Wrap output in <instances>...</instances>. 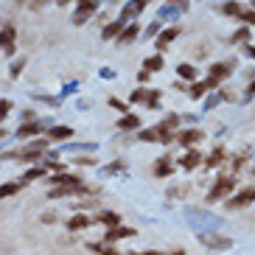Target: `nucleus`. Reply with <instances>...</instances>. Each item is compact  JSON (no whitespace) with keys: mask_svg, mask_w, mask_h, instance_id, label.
<instances>
[{"mask_svg":"<svg viewBox=\"0 0 255 255\" xmlns=\"http://www.w3.org/2000/svg\"><path fill=\"white\" fill-rule=\"evenodd\" d=\"M45 127H48L45 121H28V124H23V127L17 129V137H34V135H39Z\"/></svg>","mask_w":255,"mask_h":255,"instance_id":"nucleus-20","label":"nucleus"},{"mask_svg":"<svg viewBox=\"0 0 255 255\" xmlns=\"http://www.w3.org/2000/svg\"><path fill=\"white\" fill-rule=\"evenodd\" d=\"M96 205H98L96 199H84V202H73V208L76 210H87V208H96Z\"/></svg>","mask_w":255,"mask_h":255,"instance_id":"nucleus-49","label":"nucleus"},{"mask_svg":"<svg viewBox=\"0 0 255 255\" xmlns=\"http://www.w3.org/2000/svg\"><path fill=\"white\" fill-rule=\"evenodd\" d=\"M20 188H23V182H3L0 185V199H8V196L20 194Z\"/></svg>","mask_w":255,"mask_h":255,"instance_id":"nucleus-34","label":"nucleus"},{"mask_svg":"<svg viewBox=\"0 0 255 255\" xmlns=\"http://www.w3.org/2000/svg\"><path fill=\"white\" fill-rule=\"evenodd\" d=\"M20 3H25V0H20Z\"/></svg>","mask_w":255,"mask_h":255,"instance_id":"nucleus-62","label":"nucleus"},{"mask_svg":"<svg viewBox=\"0 0 255 255\" xmlns=\"http://www.w3.org/2000/svg\"><path fill=\"white\" fill-rule=\"evenodd\" d=\"M250 39H253V31H250V25H241V28L233 31L230 42H233V45H250Z\"/></svg>","mask_w":255,"mask_h":255,"instance_id":"nucleus-27","label":"nucleus"},{"mask_svg":"<svg viewBox=\"0 0 255 255\" xmlns=\"http://www.w3.org/2000/svg\"><path fill=\"white\" fill-rule=\"evenodd\" d=\"M177 37H180V28H177V25H171V28H160V34L154 37V48H157V53L168 51V45H171Z\"/></svg>","mask_w":255,"mask_h":255,"instance_id":"nucleus-11","label":"nucleus"},{"mask_svg":"<svg viewBox=\"0 0 255 255\" xmlns=\"http://www.w3.org/2000/svg\"><path fill=\"white\" fill-rule=\"evenodd\" d=\"M244 163H247V157H244V154H239V157H233V160H230L233 171H241V168H244Z\"/></svg>","mask_w":255,"mask_h":255,"instance_id":"nucleus-48","label":"nucleus"},{"mask_svg":"<svg viewBox=\"0 0 255 255\" xmlns=\"http://www.w3.org/2000/svg\"><path fill=\"white\" fill-rule=\"evenodd\" d=\"M124 25H127V23H121V20H113V23H107V25H104V31H101V39H107V42H110V39H118V34L124 31Z\"/></svg>","mask_w":255,"mask_h":255,"instance_id":"nucleus-30","label":"nucleus"},{"mask_svg":"<svg viewBox=\"0 0 255 255\" xmlns=\"http://www.w3.org/2000/svg\"><path fill=\"white\" fill-rule=\"evenodd\" d=\"M96 225L118 227V225H124V222H121V216L115 213V210H98V213H96Z\"/></svg>","mask_w":255,"mask_h":255,"instance_id":"nucleus-21","label":"nucleus"},{"mask_svg":"<svg viewBox=\"0 0 255 255\" xmlns=\"http://www.w3.org/2000/svg\"><path fill=\"white\" fill-rule=\"evenodd\" d=\"M8 113H11V101H8V98H0V124L6 121Z\"/></svg>","mask_w":255,"mask_h":255,"instance_id":"nucleus-46","label":"nucleus"},{"mask_svg":"<svg viewBox=\"0 0 255 255\" xmlns=\"http://www.w3.org/2000/svg\"><path fill=\"white\" fill-rule=\"evenodd\" d=\"M244 51H247L250 59H255V45H244Z\"/></svg>","mask_w":255,"mask_h":255,"instance_id":"nucleus-54","label":"nucleus"},{"mask_svg":"<svg viewBox=\"0 0 255 255\" xmlns=\"http://www.w3.org/2000/svg\"><path fill=\"white\" fill-rule=\"evenodd\" d=\"M177 76L180 79H185V82H196V76H199V70L191 65V62H182L180 68H177Z\"/></svg>","mask_w":255,"mask_h":255,"instance_id":"nucleus-31","label":"nucleus"},{"mask_svg":"<svg viewBox=\"0 0 255 255\" xmlns=\"http://www.w3.org/2000/svg\"><path fill=\"white\" fill-rule=\"evenodd\" d=\"M236 191V180L233 177H227V174H222V177H216L213 180V188L208 191V202H222V199H227V196Z\"/></svg>","mask_w":255,"mask_h":255,"instance_id":"nucleus-2","label":"nucleus"},{"mask_svg":"<svg viewBox=\"0 0 255 255\" xmlns=\"http://www.w3.org/2000/svg\"><path fill=\"white\" fill-rule=\"evenodd\" d=\"M137 140L140 143H157V132H154V129H137Z\"/></svg>","mask_w":255,"mask_h":255,"instance_id":"nucleus-40","label":"nucleus"},{"mask_svg":"<svg viewBox=\"0 0 255 255\" xmlns=\"http://www.w3.org/2000/svg\"><path fill=\"white\" fill-rule=\"evenodd\" d=\"M65 151H87V154H93L96 143H65Z\"/></svg>","mask_w":255,"mask_h":255,"instance_id":"nucleus-37","label":"nucleus"},{"mask_svg":"<svg viewBox=\"0 0 255 255\" xmlns=\"http://www.w3.org/2000/svg\"><path fill=\"white\" fill-rule=\"evenodd\" d=\"M174 255H185V250H174Z\"/></svg>","mask_w":255,"mask_h":255,"instance_id":"nucleus-58","label":"nucleus"},{"mask_svg":"<svg viewBox=\"0 0 255 255\" xmlns=\"http://www.w3.org/2000/svg\"><path fill=\"white\" fill-rule=\"evenodd\" d=\"M143 107H146V110H160V90H146Z\"/></svg>","mask_w":255,"mask_h":255,"instance_id":"nucleus-36","label":"nucleus"},{"mask_svg":"<svg viewBox=\"0 0 255 255\" xmlns=\"http://www.w3.org/2000/svg\"><path fill=\"white\" fill-rule=\"evenodd\" d=\"M73 163H76V165H96L98 160H96V157H76Z\"/></svg>","mask_w":255,"mask_h":255,"instance_id":"nucleus-50","label":"nucleus"},{"mask_svg":"<svg viewBox=\"0 0 255 255\" xmlns=\"http://www.w3.org/2000/svg\"><path fill=\"white\" fill-rule=\"evenodd\" d=\"M185 219L191 225V230H196V233H219L227 225L225 216H219V213L205 210V208H191V205L185 208Z\"/></svg>","mask_w":255,"mask_h":255,"instance_id":"nucleus-1","label":"nucleus"},{"mask_svg":"<svg viewBox=\"0 0 255 255\" xmlns=\"http://www.w3.org/2000/svg\"><path fill=\"white\" fill-rule=\"evenodd\" d=\"M227 160V151H225V146H216V149L210 151L208 157H202V163L208 165V168H219V165Z\"/></svg>","mask_w":255,"mask_h":255,"instance_id":"nucleus-22","label":"nucleus"},{"mask_svg":"<svg viewBox=\"0 0 255 255\" xmlns=\"http://www.w3.org/2000/svg\"><path fill=\"white\" fill-rule=\"evenodd\" d=\"M113 174H127V163H124V157L101 168V177H113Z\"/></svg>","mask_w":255,"mask_h":255,"instance_id":"nucleus-32","label":"nucleus"},{"mask_svg":"<svg viewBox=\"0 0 255 255\" xmlns=\"http://www.w3.org/2000/svg\"><path fill=\"white\" fill-rule=\"evenodd\" d=\"M70 3H73V0H59V6H70Z\"/></svg>","mask_w":255,"mask_h":255,"instance_id":"nucleus-57","label":"nucleus"},{"mask_svg":"<svg viewBox=\"0 0 255 255\" xmlns=\"http://www.w3.org/2000/svg\"><path fill=\"white\" fill-rule=\"evenodd\" d=\"M45 174H48L45 165H34V168H28V171L23 174V180H20V182L25 185V182H34V180H39V177H45Z\"/></svg>","mask_w":255,"mask_h":255,"instance_id":"nucleus-33","label":"nucleus"},{"mask_svg":"<svg viewBox=\"0 0 255 255\" xmlns=\"http://www.w3.org/2000/svg\"><path fill=\"white\" fill-rule=\"evenodd\" d=\"M23 121H25V124H28V121H37V115L31 113V110H25V113H23Z\"/></svg>","mask_w":255,"mask_h":255,"instance_id":"nucleus-52","label":"nucleus"},{"mask_svg":"<svg viewBox=\"0 0 255 255\" xmlns=\"http://www.w3.org/2000/svg\"><path fill=\"white\" fill-rule=\"evenodd\" d=\"M79 3H90V0H79Z\"/></svg>","mask_w":255,"mask_h":255,"instance_id":"nucleus-60","label":"nucleus"},{"mask_svg":"<svg viewBox=\"0 0 255 255\" xmlns=\"http://www.w3.org/2000/svg\"><path fill=\"white\" fill-rule=\"evenodd\" d=\"M236 68H239L236 62H216V65H210V70H208V82H213L219 87L222 82H227V79H230Z\"/></svg>","mask_w":255,"mask_h":255,"instance_id":"nucleus-6","label":"nucleus"},{"mask_svg":"<svg viewBox=\"0 0 255 255\" xmlns=\"http://www.w3.org/2000/svg\"><path fill=\"white\" fill-rule=\"evenodd\" d=\"M135 255H163V253H157V250H146V253H135Z\"/></svg>","mask_w":255,"mask_h":255,"instance_id":"nucleus-56","label":"nucleus"},{"mask_svg":"<svg viewBox=\"0 0 255 255\" xmlns=\"http://www.w3.org/2000/svg\"><path fill=\"white\" fill-rule=\"evenodd\" d=\"M146 6H149V0H127L124 3V8H121V23H132L135 17H140L143 11H146Z\"/></svg>","mask_w":255,"mask_h":255,"instance_id":"nucleus-8","label":"nucleus"},{"mask_svg":"<svg viewBox=\"0 0 255 255\" xmlns=\"http://www.w3.org/2000/svg\"><path fill=\"white\" fill-rule=\"evenodd\" d=\"M132 236H135V227L118 225V227H107L104 241H107V244H113V241H124V239H132Z\"/></svg>","mask_w":255,"mask_h":255,"instance_id":"nucleus-13","label":"nucleus"},{"mask_svg":"<svg viewBox=\"0 0 255 255\" xmlns=\"http://www.w3.org/2000/svg\"><path fill=\"white\" fill-rule=\"evenodd\" d=\"M177 165H180V168H185V171H194V168H199V165H202V154L191 146V149H185V154L177 160Z\"/></svg>","mask_w":255,"mask_h":255,"instance_id":"nucleus-14","label":"nucleus"},{"mask_svg":"<svg viewBox=\"0 0 255 255\" xmlns=\"http://www.w3.org/2000/svg\"><path fill=\"white\" fill-rule=\"evenodd\" d=\"M191 194V182H174V185H168V202H174V199H177V202H182V199H185V196Z\"/></svg>","mask_w":255,"mask_h":255,"instance_id":"nucleus-18","label":"nucleus"},{"mask_svg":"<svg viewBox=\"0 0 255 255\" xmlns=\"http://www.w3.org/2000/svg\"><path fill=\"white\" fill-rule=\"evenodd\" d=\"M210 90H216V84H213V82H208V79H205V82H191V87H188V96H191V98H194V101H196V98H205V96H208V93Z\"/></svg>","mask_w":255,"mask_h":255,"instance_id":"nucleus-17","label":"nucleus"},{"mask_svg":"<svg viewBox=\"0 0 255 255\" xmlns=\"http://www.w3.org/2000/svg\"><path fill=\"white\" fill-rule=\"evenodd\" d=\"M84 247L90 250V253H96V255H121L118 250H113L110 244H107V241H87Z\"/></svg>","mask_w":255,"mask_h":255,"instance_id":"nucleus-28","label":"nucleus"},{"mask_svg":"<svg viewBox=\"0 0 255 255\" xmlns=\"http://www.w3.org/2000/svg\"><path fill=\"white\" fill-rule=\"evenodd\" d=\"M255 202V188H239V191H233L230 196L225 199V205L230 210H241V208H247V205Z\"/></svg>","mask_w":255,"mask_h":255,"instance_id":"nucleus-5","label":"nucleus"},{"mask_svg":"<svg viewBox=\"0 0 255 255\" xmlns=\"http://www.w3.org/2000/svg\"><path fill=\"white\" fill-rule=\"evenodd\" d=\"M110 3H121V0H110Z\"/></svg>","mask_w":255,"mask_h":255,"instance_id":"nucleus-61","label":"nucleus"},{"mask_svg":"<svg viewBox=\"0 0 255 255\" xmlns=\"http://www.w3.org/2000/svg\"><path fill=\"white\" fill-rule=\"evenodd\" d=\"M82 194H93V188H87L84 182H79V185H53L51 191H48V196H51V199H65V196H82Z\"/></svg>","mask_w":255,"mask_h":255,"instance_id":"nucleus-7","label":"nucleus"},{"mask_svg":"<svg viewBox=\"0 0 255 255\" xmlns=\"http://www.w3.org/2000/svg\"><path fill=\"white\" fill-rule=\"evenodd\" d=\"M180 121H182V118H180L177 113H168L163 121H160V127H165V129H177V127H180Z\"/></svg>","mask_w":255,"mask_h":255,"instance_id":"nucleus-41","label":"nucleus"},{"mask_svg":"<svg viewBox=\"0 0 255 255\" xmlns=\"http://www.w3.org/2000/svg\"><path fill=\"white\" fill-rule=\"evenodd\" d=\"M39 222H42V225H53V222H59V213H56V210H45V213L39 216Z\"/></svg>","mask_w":255,"mask_h":255,"instance_id":"nucleus-43","label":"nucleus"},{"mask_svg":"<svg viewBox=\"0 0 255 255\" xmlns=\"http://www.w3.org/2000/svg\"><path fill=\"white\" fill-rule=\"evenodd\" d=\"M48 149H51V140H48V137H39V140L28 143L23 151H17V160H25V163H39V160L45 157Z\"/></svg>","mask_w":255,"mask_h":255,"instance_id":"nucleus-3","label":"nucleus"},{"mask_svg":"<svg viewBox=\"0 0 255 255\" xmlns=\"http://www.w3.org/2000/svg\"><path fill=\"white\" fill-rule=\"evenodd\" d=\"M250 8H255V0H250Z\"/></svg>","mask_w":255,"mask_h":255,"instance_id":"nucleus-59","label":"nucleus"},{"mask_svg":"<svg viewBox=\"0 0 255 255\" xmlns=\"http://www.w3.org/2000/svg\"><path fill=\"white\" fill-rule=\"evenodd\" d=\"M168 3H174V6H180L182 11H185V8H188V0H168Z\"/></svg>","mask_w":255,"mask_h":255,"instance_id":"nucleus-53","label":"nucleus"},{"mask_svg":"<svg viewBox=\"0 0 255 255\" xmlns=\"http://www.w3.org/2000/svg\"><path fill=\"white\" fill-rule=\"evenodd\" d=\"M160 28H163V23H160V20H154V23L149 25V28H146V34H143V37H149V39H154L160 34Z\"/></svg>","mask_w":255,"mask_h":255,"instance_id":"nucleus-44","label":"nucleus"},{"mask_svg":"<svg viewBox=\"0 0 255 255\" xmlns=\"http://www.w3.org/2000/svg\"><path fill=\"white\" fill-rule=\"evenodd\" d=\"M143 101H146V87H140V90H135L129 96V104H143Z\"/></svg>","mask_w":255,"mask_h":255,"instance_id":"nucleus-45","label":"nucleus"},{"mask_svg":"<svg viewBox=\"0 0 255 255\" xmlns=\"http://www.w3.org/2000/svg\"><path fill=\"white\" fill-rule=\"evenodd\" d=\"M110 107H113V110H118V113H129V104H124L121 98H110Z\"/></svg>","mask_w":255,"mask_h":255,"instance_id":"nucleus-47","label":"nucleus"},{"mask_svg":"<svg viewBox=\"0 0 255 255\" xmlns=\"http://www.w3.org/2000/svg\"><path fill=\"white\" fill-rule=\"evenodd\" d=\"M90 225H93V222L84 216V213H73V216H70V222H68V230L70 233H79V230H87Z\"/></svg>","mask_w":255,"mask_h":255,"instance_id":"nucleus-26","label":"nucleus"},{"mask_svg":"<svg viewBox=\"0 0 255 255\" xmlns=\"http://www.w3.org/2000/svg\"><path fill=\"white\" fill-rule=\"evenodd\" d=\"M23 68H25V56H20V59H14V65L8 68V76H11V79H17V76L23 73Z\"/></svg>","mask_w":255,"mask_h":255,"instance_id":"nucleus-42","label":"nucleus"},{"mask_svg":"<svg viewBox=\"0 0 255 255\" xmlns=\"http://www.w3.org/2000/svg\"><path fill=\"white\" fill-rule=\"evenodd\" d=\"M143 68L149 70V73H157V70H163V68H165L163 53H151V56H146V59H143Z\"/></svg>","mask_w":255,"mask_h":255,"instance_id":"nucleus-29","label":"nucleus"},{"mask_svg":"<svg viewBox=\"0 0 255 255\" xmlns=\"http://www.w3.org/2000/svg\"><path fill=\"white\" fill-rule=\"evenodd\" d=\"M180 14H182V8H180V6H174V3H165V6H160L157 20H160V23H165V20H168V23H174V20H177Z\"/></svg>","mask_w":255,"mask_h":255,"instance_id":"nucleus-23","label":"nucleus"},{"mask_svg":"<svg viewBox=\"0 0 255 255\" xmlns=\"http://www.w3.org/2000/svg\"><path fill=\"white\" fill-rule=\"evenodd\" d=\"M48 182H51V185H79V182H82V177L68 174V171H59V174H53Z\"/></svg>","mask_w":255,"mask_h":255,"instance_id":"nucleus-25","label":"nucleus"},{"mask_svg":"<svg viewBox=\"0 0 255 255\" xmlns=\"http://www.w3.org/2000/svg\"><path fill=\"white\" fill-rule=\"evenodd\" d=\"M219 11H222V14H227V17H239V14H241V6L236 3V0H227L225 6L219 8Z\"/></svg>","mask_w":255,"mask_h":255,"instance_id":"nucleus-38","label":"nucleus"},{"mask_svg":"<svg viewBox=\"0 0 255 255\" xmlns=\"http://www.w3.org/2000/svg\"><path fill=\"white\" fill-rule=\"evenodd\" d=\"M98 11V0H90V3H79L73 11V25H84L90 17H96Z\"/></svg>","mask_w":255,"mask_h":255,"instance_id":"nucleus-10","label":"nucleus"},{"mask_svg":"<svg viewBox=\"0 0 255 255\" xmlns=\"http://www.w3.org/2000/svg\"><path fill=\"white\" fill-rule=\"evenodd\" d=\"M253 96H255V79L250 82V87H247V98H253Z\"/></svg>","mask_w":255,"mask_h":255,"instance_id":"nucleus-55","label":"nucleus"},{"mask_svg":"<svg viewBox=\"0 0 255 255\" xmlns=\"http://www.w3.org/2000/svg\"><path fill=\"white\" fill-rule=\"evenodd\" d=\"M236 20H241L244 25H250V28H255V8H241V14L236 17Z\"/></svg>","mask_w":255,"mask_h":255,"instance_id":"nucleus-39","label":"nucleus"},{"mask_svg":"<svg viewBox=\"0 0 255 255\" xmlns=\"http://www.w3.org/2000/svg\"><path fill=\"white\" fill-rule=\"evenodd\" d=\"M137 37H140V28H137V23H127V25H124V31L118 34V39H115V42L127 48V45H132Z\"/></svg>","mask_w":255,"mask_h":255,"instance_id":"nucleus-16","label":"nucleus"},{"mask_svg":"<svg viewBox=\"0 0 255 255\" xmlns=\"http://www.w3.org/2000/svg\"><path fill=\"white\" fill-rule=\"evenodd\" d=\"M149 79H151V73H149L146 68H143L140 73H137V82H140V84H149Z\"/></svg>","mask_w":255,"mask_h":255,"instance_id":"nucleus-51","label":"nucleus"},{"mask_svg":"<svg viewBox=\"0 0 255 255\" xmlns=\"http://www.w3.org/2000/svg\"><path fill=\"white\" fill-rule=\"evenodd\" d=\"M202 132H199V129L196 127H188V129H182V132H177V143H180V146H185V149H191V146H196V143L202 140Z\"/></svg>","mask_w":255,"mask_h":255,"instance_id":"nucleus-15","label":"nucleus"},{"mask_svg":"<svg viewBox=\"0 0 255 255\" xmlns=\"http://www.w3.org/2000/svg\"><path fill=\"white\" fill-rule=\"evenodd\" d=\"M174 171H177V163L171 160V154L157 157V160H154V165H151V174H154V177H160V180H168Z\"/></svg>","mask_w":255,"mask_h":255,"instance_id":"nucleus-9","label":"nucleus"},{"mask_svg":"<svg viewBox=\"0 0 255 255\" xmlns=\"http://www.w3.org/2000/svg\"><path fill=\"white\" fill-rule=\"evenodd\" d=\"M70 135H73V129L70 127H56V124H53L51 129H48V140H53V143H59V140H70Z\"/></svg>","mask_w":255,"mask_h":255,"instance_id":"nucleus-24","label":"nucleus"},{"mask_svg":"<svg viewBox=\"0 0 255 255\" xmlns=\"http://www.w3.org/2000/svg\"><path fill=\"white\" fill-rule=\"evenodd\" d=\"M222 101H225V93H222V90L208 93V96H205V113H210V110H213L216 104H222Z\"/></svg>","mask_w":255,"mask_h":255,"instance_id":"nucleus-35","label":"nucleus"},{"mask_svg":"<svg viewBox=\"0 0 255 255\" xmlns=\"http://www.w3.org/2000/svg\"><path fill=\"white\" fill-rule=\"evenodd\" d=\"M118 129L121 132H137V129H140V118H137L135 113H124L118 118Z\"/></svg>","mask_w":255,"mask_h":255,"instance_id":"nucleus-19","label":"nucleus"},{"mask_svg":"<svg viewBox=\"0 0 255 255\" xmlns=\"http://www.w3.org/2000/svg\"><path fill=\"white\" fill-rule=\"evenodd\" d=\"M14 39H17L14 25H0V51L11 56V53H14Z\"/></svg>","mask_w":255,"mask_h":255,"instance_id":"nucleus-12","label":"nucleus"},{"mask_svg":"<svg viewBox=\"0 0 255 255\" xmlns=\"http://www.w3.org/2000/svg\"><path fill=\"white\" fill-rule=\"evenodd\" d=\"M196 239L202 241L208 250H219V253H227V250L236 247L230 236H222V233H196Z\"/></svg>","mask_w":255,"mask_h":255,"instance_id":"nucleus-4","label":"nucleus"}]
</instances>
